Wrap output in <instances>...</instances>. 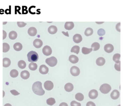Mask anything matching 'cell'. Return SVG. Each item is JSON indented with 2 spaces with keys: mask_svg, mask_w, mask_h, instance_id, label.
<instances>
[{
  "mask_svg": "<svg viewBox=\"0 0 133 106\" xmlns=\"http://www.w3.org/2000/svg\"><path fill=\"white\" fill-rule=\"evenodd\" d=\"M32 89L33 92L37 95L41 96L44 95L45 93V91L42 87V83L39 81L36 82L33 84Z\"/></svg>",
  "mask_w": 133,
  "mask_h": 106,
  "instance_id": "obj_1",
  "label": "cell"
},
{
  "mask_svg": "<svg viewBox=\"0 0 133 106\" xmlns=\"http://www.w3.org/2000/svg\"><path fill=\"white\" fill-rule=\"evenodd\" d=\"M28 60L29 62L34 63L36 62L39 59V55L37 53L34 51H31L27 55Z\"/></svg>",
  "mask_w": 133,
  "mask_h": 106,
  "instance_id": "obj_2",
  "label": "cell"
},
{
  "mask_svg": "<svg viewBox=\"0 0 133 106\" xmlns=\"http://www.w3.org/2000/svg\"><path fill=\"white\" fill-rule=\"evenodd\" d=\"M111 87L110 85L108 84L105 83L102 84L100 87V91L102 93L107 94L111 90Z\"/></svg>",
  "mask_w": 133,
  "mask_h": 106,
  "instance_id": "obj_3",
  "label": "cell"
},
{
  "mask_svg": "<svg viewBox=\"0 0 133 106\" xmlns=\"http://www.w3.org/2000/svg\"><path fill=\"white\" fill-rule=\"evenodd\" d=\"M46 63L50 67H54L57 64V59L54 57H51L50 58H48L46 60Z\"/></svg>",
  "mask_w": 133,
  "mask_h": 106,
  "instance_id": "obj_4",
  "label": "cell"
},
{
  "mask_svg": "<svg viewBox=\"0 0 133 106\" xmlns=\"http://www.w3.org/2000/svg\"><path fill=\"white\" fill-rule=\"evenodd\" d=\"M70 71L72 75L75 77L79 76L80 74V69L76 66H72L70 69Z\"/></svg>",
  "mask_w": 133,
  "mask_h": 106,
  "instance_id": "obj_5",
  "label": "cell"
},
{
  "mask_svg": "<svg viewBox=\"0 0 133 106\" xmlns=\"http://www.w3.org/2000/svg\"><path fill=\"white\" fill-rule=\"evenodd\" d=\"M42 52L44 55L48 56L51 55L52 53V50L50 47L48 45H45L43 48Z\"/></svg>",
  "mask_w": 133,
  "mask_h": 106,
  "instance_id": "obj_6",
  "label": "cell"
},
{
  "mask_svg": "<svg viewBox=\"0 0 133 106\" xmlns=\"http://www.w3.org/2000/svg\"><path fill=\"white\" fill-rule=\"evenodd\" d=\"M44 87L46 90L50 91L53 89L54 84L51 81H46L44 84Z\"/></svg>",
  "mask_w": 133,
  "mask_h": 106,
  "instance_id": "obj_7",
  "label": "cell"
},
{
  "mask_svg": "<svg viewBox=\"0 0 133 106\" xmlns=\"http://www.w3.org/2000/svg\"><path fill=\"white\" fill-rule=\"evenodd\" d=\"M98 96V92L96 89H92L89 93V97L90 98L94 99L97 98Z\"/></svg>",
  "mask_w": 133,
  "mask_h": 106,
  "instance_id": "obj_8",
  "label": "cell"
},
{
  "mask_svg": "<svg viewBox=\"0 0 133 106\" xmlns=\"http://www.w3.org/2000/svg\"><path fill=\"white\" fill-rule=\"evenodd\" d=\"M39 71L41 74L45 75L48 72L49 68L46 65L43 64L40 66Z\"/></svg>",
  "mask_w": 133,
  "mask_h": 106,
  "instance_id": "obj_9",
  "label": "cell"
},
{
  "mask_svg": "<svg viewBox=\"0 0 133 106\" xmlns=\"http://www.w3.org/2000/svg\"><path fill=\"white\" fill-rule=\"evenodd\" d=\"M43 44L42 41L39 39H35L33 42V45L36 48H40L42 47Z\"/></svg>",
  "mask_w": 133,
  "mask_h": 106,
  "instance_id": "obj_10",
  "label": "cell"
},
{
  "mask_svg": "<svg viewBox=\"0 0 133 106\" xmlns=\"http://www.w3.org/2000/svg\"><path fill=\"white\" fill-rule=\"evenodd\" d=\"M114 49L113 46L110 44H108L105 45L104 50L107 53H111L113 51Z\"/></svg>",
  "mask_w": 133,
  "mask_h": 106,
  "instance_id": "obj_11",
  "label": "cell"
},
{
  "mask_svg": "<svg viewBox=\"0 0 133 106\" xmlns=\"http://www.w3.org/2000/svg\"><path fill=\"white\" fill-rule=\"evenodd\" d=\"M73 41L76 43H79L82 41L83 39L81 34H76L73 36Z\"/></svg>",
  "mask_w": 133,
  "mask_h": 106,
  "instance_id": "obj_12",
  "label": "cell"
},
{
  "mask_svg": "<svg viewBox=\"0 0 133 106\" xmlns=\"http://www.w3.org/2000/svg\"><path fill=\"white\" fill-rule=\"evenodd\" d=\"M120 96V93L117 90H114L111 94L110 96L111 98L113 100L118 99Z\"/></svg>",
  "mask_w": 133,
  "mask_h": 106,
  "instance_id": "obj_13",
  "label": "cell"
},
{
  "mask_svg": "<svg viewBox=\"0 0 133 106\" xmlns=\"http://www.w3.org/2000/svg\"><path fill=\"white\" fill-rule=\"evenodd\" d=\"M28 34L31 36H35L37 34V30L35 27H31L28 30Z\"/></svg>",
  "mask_w": 133,
  "mask_h": 106,
  "instance_id": "obj_14",
  "label": "cell"
},
{
  "mask_svg": "<svg viewBox=\"0 0 133 106\" xmlns=\"http://www.w3.org/2000/svg\"><path fill=\"white\" fill-rule=\"evenodd\" d=\"M74 24L73 22H67L65 23L64 27L65 29L70 30L74 28Z\"/></svg>",
  "mask_w": 133,
  "mask_h": 106,
  "instance_id": "obj_15",
  "label": "cell"
},
{
  "mask_svg": "<svg viewBox=\"0 0 133 106\" xmlns=\"http://www.w3.org/2000/svg\"><path fill=\"white\" fill-rule=\"evenodd\" d=\"M73 88H74V87H73V84L70 83H69L66 84L64 87L65 90L66 91L68 92L72 91L73 89Z\"/></svg>",
  "mask_w": 133,
  "mask_h": 106,
  "instance_id": "obj_16",
  "label": "cell"
},
{
  "mask_svg": "<svg viewBox=\"0 0 133 106\" xmlns=\"http://www.w3.org/2000/svg\"><path fill=\"white\" fill-rule=\"evenodd\" d=\"M21 77L23 79H28L29 78V72L26 70L23 71L21 73Z\"/></svg>",
  "mask_w": 133,
  "mask_h": 106,
  "instance_id": "obj_17",
  "label": "cell"
},
{
  "mask_svg": "<svg viewBox=\"0 0 133 106\" xmlns=\"http://www.w3.org/2000/svg\"><path fill=\"white\" fill-rule=\"evenodd\" d=\"M69 61L73 64H76L79 61V58L75 55H70L69 57Z\"/></svg>",
  "mask_w": 133,
  "mask_h": 106,
  "instance_id": "obj_18",
  "label": "cell"
},
{
  "mask_svg": "<svg viewBox=\"0 0 133 106\" xmlns=\"http://www.w3.org/2000/svg\"><path fill=\"white\" fill-rule=\"evenodd\" d=\"M11 64V61L8 58H4L3 59V66L4 68L9 67Z\"/></svg>",
  "mask_w": 133,
  "mask_h": 106,
  "instance_id": "obj_19",
  "label": "cell"
},
{
  "mask_svg": "<svg viewBox=\"0 0 133 106\" xmlns=\"http://www.w3.org/2000/svg\"><path fill=\"white\" fill-rule=\"evenodd\" d=\"M96 63L98 66H102L104 65L105 64V60L103 57H99L97 59L96 61Z\"/></svg>",
  "mask_w": 133,
  "mask_h": 106,
  "instance_id": "obj_20",
  "label": "cell"
},
{
  "mask_svg": "<svg viewBox=\"0 0 133 106\" xmlns=\"http://www.w3.org/2000/svg\"><path fill=\"white\" fill-rule=\"evenodd\" d=\"M57 31V27L54 26H51L48 29V31L51 34H56Z\"/></svg>",
  "mask_w": 133,
  "mask_h": 106,
  "instance_id": "obj_21",
  "label": "cell"
},
{
  "mask_svg": "<svg viewBox=\"0 0 133 106\" xmlns=\"http://www.w3.org/2000/svg\"><path fill=\"white\" fill-rule=\"evenodd\" d=\"M13 48L16 51H20L23 49V45L20 42H16L13 45Z\"/></svg>",
  "mask_w": 133,
  "mask_h": 106,
  "instance_id": "obj_22",
  "label": "cell"
},
{
  "mask_svg": "<svg viewBox=\"0 0 133 106\" xmlns=\"http://www.w3.org/2000/svg\"><path fill=\"white\" fill-rule=\"evenodd\" d=\"M8 36H9V38L10 39H12V40H14L17 38L18 34L16 31H12L9 33Z\"/></svg>",
  "mask_w": 133,
  "mask_h": 106,
  "instance_id": "obj_23",
  "label": "cell"
},
{
  "mask_svg": "<svg viewBox=\"0 0 133 106\" xmlns=\"http://www.w3.org/2000/svg\"><path fill=\"white\" fill-rule=\"evenodd\" d=\"M100 47V45L98 42H94L91 45V48L94 51H97L98 50Z\"/></svg>",
  "mask_w": 133,
  "mask_h": 106,
  "instance_id": "obj_24",
  "label": "cell"
},
{
  "mask_svg": "<svg viewBox=\"0 0 133 106\" xmlns=\"http://www.w3.org/2000/svg\"><path fill=\"white\" fill-rule=\"evenodd\" d=\"M93 30L91 28H88L85 31V34L86 36H89L93 34Z\"/></svg>",
  "mask_w": 133,
  "mask_h": 106,
  "instance_id": "obj_25",
  "label": "cell"
},
{
  "mask_svg": "<svg viewBox=\"0 0 133 106\" xmlns=\"http://www.w3.org/2000/svg\"><path fill=\"white\" fill-rule=\"evenodd\" d=\"M18 66L20 69H24L26 68V64L23 60H20L18 63Z\"/></svg>",
  "mask_w": 133,
  "mask_h": 106,
  "instance_id": "obj_26",
  "label": "cell"
},
{
  "mask_svg": "<svg viewBox=\"0 0 133 106\" xmlns=\"http://www.w3.org/2000/svg\"><path fill=\"white\" fill-rule=\"evenodd\" d=\"M121 55L119 53H116L114 54L113 57V60L116 63H118L120 62V59Z\"/></svg>",
  "mask_w": 133,
  "mask_h": 106,
  "instance_id": "obj_27",
  "label": "cell"
},
{
  "mask_svg": "<svg viewBox=\"0 0 133 106\" xmlns=\"http://www.w3.org/2000/svg\"><path fill=\"white\" fill-rule=\"evenodd\" d=\"M93 50L92 48H88L86 47H83L82 49V52L83 54L87 55L91 53Z\"/></svg>",
  "mask_w": 133,
  "mask_h": 106,
  "instance_id": "obj_28",
  "label": "cell"
},
{
  "mask_svg": "<svg viewBox=\"0 0 133 106\" xmlns=\"http://www.w3.org/2000/svg\"><path fill=\"white\" fill-rule=\"evenodd\" d=\"M75 98L77 100L79 101H82L84 100V96L81 93H78L76 94L75 96Z\"/></svg>",
  "mask_w": 133,
  "mask_h": 106,
  "instance_id": "obj_29",
  "label": "cell"
},
{
  "mask_svg": "<svg viewBox=\"0 0 133 106\" xmlns=\"http://www.w3.org/2000/svg\"><path fill=\"white\" fill-rule=\"evenodd\" d=\"M80 47L78 45H75L73 46L71 50V52H73L76 54H78L80 52Z\"/></svg>",
  "mask_w": 133,
  "mask_h": 106,
  "instance_id": "obj_30",
  "label": "cell"
},
{
  "mask_svg": "<svg viewBox=\"0 0 133 106\" xmlns=\"http://www.w3.org/2000/svg\"><path fill=\"white\" fill-rule=\"evenodd\" d=\"M19 73L17 70L16 69H13L10 72V75L12 78H16L18 77Z\"/></svg>",
  "mask_w": 133,
  "mask_h": 106,
  "instance_id": "obj_31",
  "label": "cell"
},
{
  "mask_svg": "<svg viewBox=\"0 0 133 106\" xmlns=\"http://www.w3.org/2000/svg\"><path fill=\"white\" fill-rule=\"evenodd\" d=\"M38 66L36 63H31L29 65V68L31 71H35L37 68Z\"/></svg>",
  "mask_w": 133,
  "mask_h": 106,
  "instance_id": "obj_32",
  "label": "cell"
},
{
  "mask_svg": "<svg viewBox=\"0 0 133 106\" xmlns=\"http://www.w3.org/2000/svg\"><path fill=\"white\" fill-rule=\"evenodd\" d=\"M10 46L9 44L7 43L3 44V52L4 53L7 52L10 50Z\"/></svg>",
  "mask_w": 133,
  "mask_h": 106,
  "instance_id": "obj_33",
  "label": "cell"
},
{
  "mask_svg": "<svg viewBox=\"0 0 133 106\" xmlns=\"http://www.w3.org/2000/svg\"><path fill=\"white\" fill-rule=\"evenodd\" d=\"M46 103L48 105L52 106L56 103L55 99L53 98H50L46 100Z\"/></svg>",
  "mask_w": 133,
  "mask_h": 106,
  "instance_id": "obj_34",
  "label": "cell"
},
{
  "mask_svg": "<svg viewBox=\"0 0 133 106\" xmlns=\"http://www.w3.org/2000/svg\"><path fill=\"white\" fill-rule=\"evenodd\" d=\"M105 34V31L104 29H99L97 31V34L99 36H102L104 35Z\"/></svg>",
  "mask_w": 133,
  "mask_h": 106,
  "instance_id": "obj_35",
  "label": "cell"
},
{
  "mask_svg": "<svg viewBox=\"0 0 133 106\" xmlns=\"http://www.w3.org/2000/svg\"><path fill=\"white\" fill-rule=\"evenodd\" d=\"M114 68L116 69V70H117L118 71H121V61L118 63H116L114 65Z\"/></svg>",
  "mask_w": 133,
  "mask_h": 106,
  "instance_id": "obj_36",
  "label": "cell"
},
{
  "mask_svg": "<svg viewBox=\"0 0 133 106\" xmlns=\"http://www.w3.org/2000/svg\"><path fill=\"white\" fill-rule=\"evenodd\" d=\"M70 105L71 106H81V104L80 103L73 100L71 102Z\"/></svg>",
  "mask_w": 133,
  "mask_h": 106,
  "instance_id": "obj_37",
  "label": "cell"
},
{
  "mask_svg": "<svg viewBox=\"0 0 133 106\" xmlns=\"http://www.w3.org/2000/svg\"><path fill=\"white\" fill-rule=\"evenodd\" d=\"M27 24L24 22H17V25L19 27H23L24 26L26 25Z\"/></svg>",
  "mask_w": 133,
  "mask_h": 106,
  "instance_id": "obj_38",
  "label": "cell"
},
{
  "mask_svg": "<svg viewBox=\"0 0 133 106\" xmlns=\"http://www.w3.org/2000/svg\"><path fill=\"white\" fill-rule=\"evenodd\" d=\"M23 10H22V14H28V11L27 9V7L26 6H23Z\"/></svg>",
  "mask_w": 133,
  "mask_h": 106,
  "instance_id": "obj_39",
  "label": "cell"
},
{
  "mask_svg": "<svg viewBox=\"0 0 133 106\" xmlns=\"http://www.w3.org/2000/svg\"><path fill=\"white\" fill-rule=\"evenodd\" d=\"M10 92L13 94V95H15V96L18 95L20 94L19 92H18L15 90H12L10 91Z\"/></svg>",
  "mask_w": 133,
  "mask_h": 106,
  "instance_id": "obj_40",
  "label": "cell"
},
{
  "mask_svg": "<svg viewBox=\"0 0 133 106\" xmlns=\"http://www.w3.org/2000/svg\"><path fill=\"white\" fill-rule=\"evenodd\" d=\"M86 106H96V105L94 102H89L86 104Z\"/></svg>",
  "mask_w": 133,
  "mask_h": 106,
  "instance_id": "obj_41",
  "label": "cell"
},
{
  "mask_svg": "<svg viewBox=\"0 0 133 106\" xmlns=\"http://www.w3.org/2000/svg\"><path fill=\"white\" fill-rule=\"evenodd\" d=\"M120 24L121 23H119L117 24L116 26V29L119 32H120Z\"/></svg>",
  "mask_w": 133,
  "mask_h": 106,
  "instance_id": "obj_42",
  "label": "cell"
},
{
  "mask_svg": "<svg viewBox=\"0 0 133 106\" xmlns=\"http://www.w3.org/2000/svg\"><path fill=\"white\" fill-rule=\"evenodd\" d=\"M7 37V33L4 30H3V39H5Z\"/></svg>",
  "mask_w": 133,
  "mask_h": 106,
  "instance_id": "obj_43",
  "label": "cell"
},
{
  "mask_svg": "<svg viewBox=\"0 0 133 106\" xmlns=\"http://www.w3.org/2000/svg\"><path fill=\"white\" fill-rule=\"evenodd\" d=\"M59 106H68V105L67 103L65 102H62L59 105Z\"/></svg>",
  "mask_w": 133,
  "mask_h": 106,
  "instance_id": "obj_44",
  "label": "cell"
},
{
  "mask_svg": "<svg viewBox=\"0 0 133 106\" xmlns=\"http://www.w3.org/2000/svg\"><path fill=\"white\" fill-rule=\"evenodd\" d=\"M5 13L6 14H10V13H10V10H9V9H6V10H5Z\"/></svg>",
  "mask_w": 133,
  "mask_h": 106,
  "instance_id": "obj_45",
  "label": "cell"
},
{
  "mask_svg": "<svg viewBox=\"0 0 133 106\" xmlns=\"http://www.w3.org/2000/svg\"><path fill=\"white\" fill-rule=\"evenodd\" d=\"M62 33H63V34H64L66 36H68L69 37V34H68V32L67 31V32L65 33V32H64V31H62Z\"/></svg>",
  "mask_w": 133,
  "mask_h": 106,
  "instance_id": "obj_46",
  "label": "cell"
},
{
  "mask_svg": "<svg viewBox=\"0 0 133 106\" xmlns=\"http://www.w3.org/2000/svg\"><path fill=\"white\" fill-rule=\"evenodd\" d=\"M4 10L2 9H0V14H3L4 13Z\"/></svg>",
  "mask_w": 133,
  "mask_h": 106,
  "instance_id": "obj_47",
  "label": "cell"
},
{
  "mask_svg": "<svg viewBox=\"0 0 133 106\" xmlns=\"http://www.w3.org/2000/svg\"><path fill=\"white\" fill-rule=\"evenodd\" d=\"M4 106H12L11 104L10 103H7V104H5Z\"/></svg>",
  "mask_w": 133,
  "mask_h": 106,
  "instance_id": "obj_48",
  "label": "cell"
},
{
  "mask_svg": "<svg viewBox=\"0 0 133 106\" xmlns=\"http://www.w3.org/2000/svg\"><path fill=\"white\" fill-rule=\"evenodd\" d=\"M15 9H16V10H17V11H18V13H19L20 14V12H19V10H20V9H18V8H17V6H16V7H15Z\"/></svg>",
  "mask_w": 133,
  "mask_h": 106,
  "instance_id": "obj_49",
  "label": "cell"
},
{
  "mask_svg": "<svg viewBox=\"0 0 133 106\" xmlns=\"http://www.w3.org/2000/svg\"><path fill=\"white\" fill-rule=\"evenodd\" d=\"M7 23V22H5H5H4V23H3V24H4V23H5V24H6Z\"/></svg>",
  "mask_w": 133,
  "mask_h": 106,
  "instance_id": "obj_50",
  "label": "cell"
}]
</instances>
